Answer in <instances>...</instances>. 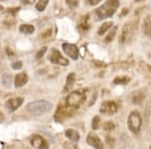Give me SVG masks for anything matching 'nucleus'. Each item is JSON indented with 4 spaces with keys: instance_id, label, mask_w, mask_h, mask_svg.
<instances>
[{
    "instance_id": "nucleus-23",
    "label": "nucleus",
    "mask_w": 151,
    "mask_h": 149,
    "mask_svg": "<svg viewBox=\"0 0 151 149\" xmlns=\"http://www.w3.org/2000/svg\"><path fill=\"white\" fill-rule=\"evenodd\" d=\"M130 81V79L127 77H118L114 80V84L115 85H126Z\"/></svg>"
},
{
    "instance_id": "nucleus-13",
    "label": "nucleus",
    "mask_w": 151,
    "mask_h": 149,
    "mask_svg": "<svg viewBox=\"0 0 151 149\" xmlns=\"http://www.w3.org/2000/svg\"><path fill=\"white\" fill-rule=\"evenodd\" d=\"M78 28L82 31H87L88 29L90 28V15L89 14L83 16V17L80 19L79 23H78Z\"/></svg>"
},
{
    "instance_id": "nucleus-10",
    "label": "nucleus",
    "mask_w": 151,
    "mask_h": 149,
    "mask_svg": "<svg viewBox=\"0 0 151 149\" xmlns=\"http://www.w3.org/2000/svg\"><path fill=\"white\" fill-rule=\"evenodd\" d=\"M30 144L35 148H47L48 144L40 135H32L30 137Z\"/></svg>"
},
{
    "instance_id": "nucleus-32",
    "label": "nucleus",
    "mask_w": 151,
    "mask_h": 149,
    "mask_svg": "<svg viewBox=\"0 0 151 149\" xmlns=\"http://www.w3.org/2000/svg\"><path fill=\"white\" fill-rule=\"evenodd\" d=\"M1 10H3V6H2L1 4H0V11H1Z\"/></svg>"
},
{
    "instance_id": "nucleus-2",
    "label": "nucleus",
    "mask_w": 151,
    "mask_h": 149,
    "mask_svg": "<svg viewBox=\"0 0 151 149\" xmlns=\"http://www.w3.org/2000/svg\"><path fill=\"white\" fill-rule=\"evenodd\" d=\"M52 108V105L50 102L47 101V100H38V101L31 102L26 105V110L28 112L35 115H41L47 113Z\"/></svg>"
},
{
    "instance_id": "nucleus-6",
    "label": "nucleus",
    "mask_w": 151,
    "mask_h": 149,
    "mask_svg": "<svg viewBox=\"0 0 151 149\" xmlns=\"http://www.w3.org/2000/svg\"><path fill=\"white\" fill-rule=\"evenodd\" d=\"M50 62L55 65H60V66H68L69 65V60L63 57V55L60 53V52H58V50H52L50 55Z\"/></svg>"
},
{
    "instance_id": "nucleus-4",
    "label": "nucleus",
    "mask_w": 151,
    "mask_h": 149,
    "mask_svg": "<svg viewBox=\"0 0 151 149\" xmlns=\"http://www.w3.org/2000/svg\"><path fill=\"white\" fill-rule=\"evenodd\" d=\"M127 123L129 130L133 133H138L141 129V125H142V119H141L139 112L134 111L129 115Z\"/></svg>"
},
{
    "instance_id": "nucleus-33",
    "label": "nucleus",
    "mask_w": 151,
    "mask_h": 149,
    "mask_svg": "<svg viewBox=\"0 0 151 149\" xmlns=\"http://www.w3.org/2000/svg\"><path fill=\"white\" fill-rule=\"evenodd\" d=\"M136 2H140V1H144V0H135Z\"/></svg>"
},
{
    "instance_id": "nucleus-1",
    "label": "nucleus",
    "mask_w": 151,
    "mask_h": 149,
    "mask_svg": "<svg viewBox=\"0 0 151 149\" xmlns=\"http://www.w3.org/2000/svg\"><path fill=\"white\" fill-rule=\"evenodd\" d=\"M119 5H120L119 0H107L103 5L97 8L96 16L98 20H102V19L111 17L112 15H114Z\"/></svg>"
},
{
    "instance_id": "nucleus-8",
    "label": "nucleus",
    "mask_w": 151,
    "mask_h": 149,
    "mask_svg": "<svg viewBox=\"0 0 151 149\" xmlns=\"http://www.w3.org/2000/svg\"><path fill=\"white\" fill-rule=\"evenodd\" d=\"M118 110L117 104L113 101H106L101 105L100 112L103 113L104 115H113L115 114Z\"/></svg>"
},
{
    "instance_id": "nucleus-30",
    "label": "nucleus",
    "mask_w": 151,
    "mask_h": 149,
    "mask_svg": "<svg viewBox=\"0 0 151 149\" xmlns=\"http://www.w3.org/2000/svg\"><path fill=\"white\" fill-rule=\"evenodd\" d=\"M35 0H21V3L24 5H31L32 3H35Z\"/></svg>"
},
{
    "instance_id": "nucleus-22",
    "label": "nucleus",
    "mask_w": 151,
    "mask_h": 149,
    "mask_svg": "<svg viewBox=\"0 0 151 149\" xmlns=\"http://www.w3.org/2000/svg\"><path fill=\"white\" fill-rule=\"evenodd\" d=\"M48 1H50V0H38V2L35 5L36 10H38L40 12L45 10V9L47 8V4H48Z\"/></svg>"
},
{
    "instance_id": "nucleus-21",
    "label": "nucleus",
    "mask_w": 151,
    "mask_h": 149,
    "mask_svg": "<svg viewBox=\"0 0 151 149\" xmlns=\"http://www.w3.org/2000/svg\"><path fill=\"white\" fill-rule=\"evenodd\" d=\"M117 30H118V27H117V26H113V27L110 29V32L108 33V35H107L106 38H105V42L106 43L111 42V41L114 40V37H115Z\"/></svg>"
},
{
    "instance_id": "nucleus-3",
    "label": "nucleus",
    "mask_w": 151,
    "mask_h": 149,
    "mask_svg": "<svg viewBox=\"0 0 151 149\" xmlns=\"http://www.w3.org/2000/svg\"><path fill=\"white\" fill-rule=\"evenodd\" d=\"M86 100V91L85 90H77L72 92L67 98V106L72 109L79 108Z\"/></svg>"
},
{
    "instance_id": "nucleus-26",
    "label": "nucleus",
    "mask_w": 151,
    "mask_h": 149,
    "mask_svg": "<svg viewBox=\"0 0 151 149\" xmlns=\"http://www.w3.org/2000/svg\"><path fill=\"white\" fill-rule=\"evenodd\" d=\"M65 3L70 8H75V7L79 5V0H65Z\"/></svg>"
},
{
    "instance_id": "nucleus-24",
    "label": "nucleus",
    "mask_w": 151,
    "mask_h": 149,
    "mask_svg": "<svg viewBox=\"0 0 151 149\" xmlns=\"http://www.w3.org/2000/svg\"><path fill=\"white\" fill-rule=\"evenodd\" d=\"M103 128H104V130H106V131H112L114 128H115V124H114L113 122L108 121L104 124Z\"/></svg>"
},
{
    "instance_id": "nucleus-25",
    "label": "nucleus",
    "mask_w": 151,
    "mask_h": 149,
    "mask_svg": "<svg viewBox=\"0 0 151 149\" xmlns=\"http://www.w3.org/2000/svg\"><path fill=\"white\" fill-rule=\"evenodd\" d=\"M100 127V118L98 116H95L94 119H93V122H92V128L94 130H97Z\"/></svg>"
},
{
    "instance_id": "nucleus-12",
    "label": "nucleus",
    "mask_w": 151,
    "mask_h": 149,
    "mask_svg": "<svg viewBox=\"0 0 151 149\" xmlns=\"http://www.w3.org/2000/svg\"><path fill=\"white\" fill-rule=\"evenodd\" d=\"M27 75L25 73H20V74H17L14 78V86L16 88H20L24 86V85L27 83Z\"/></svg>"
},
{
    "instance_id": "nucleus-7",
    "label": "nucleus",
    "mask_w": 151,
    "mask_h": 149,
    "mask_svg": "<svg viewBox=\"0 0 151 149\" xmlns=\"http://www.w3.org/2000/svg\"><path fill=\"white\" fill-rule=\"evenodd\" d=\"M62 48L65 55H69L72 60H78V58H79V48H77V45H72V43L65 42V43H63Z\"/></svg>"
},
{
    "instance_id": "nucleus-19",
    "label": "nucleus",
    "mask_w": 151,
    "mask_h": 149,
    "mask_svg": "<svg viewBox=\"0 0 151 149\" xmlns=\"http://www.w3.org/2000/svg\"><path fill=\"white\" fill-rule=\"evenodd\" d=\"M12 83V78L11 75L9 74H3L1 77V84L3 85V87L5 88H10Z\"/></svg>"
},
{
    "instance_id": "nucleus-18",
    "label": "nucleus",
    "mask_w": 151,
    "mask_h": 149,
    "mask_svg": "<svg viewBox=\"0 0 151 149\" xmlns=\"http://www.w3.org/2000/svg\"><path fill=\"white\" fill-rule=\"evenodd\" d=\"M19 31L25 35H31V33L35 32V26L31 25V24H21L19 26Z\"/></svg>"
},
{
    "instance_id": "nucleus-28",
    "label": "nucleus",
    "mask_w": 151,
    "mask_h": 149,
    "mask_svg": "<svg viewBox=\"0 0 151 149\" xmlns=\"http://www.w3.org/2000/svg\"><path fill=\"white\" fill-rule=\"evenodd\" d=\"M47 50V46H43V48H41V50H40V52L37 53V55H36V58H42V57H43V55H45Z\"/></svg>"
},
{
    "instance_id": "nucleus-9",
    "label": "nucleus",
    "mask_w": 151,
    "mask_h": 149,
    "mask_svg": "<svg viewBox=\"0 0 151 149\" xmlns=\"http://www.w3.org/2000/svg\"><path fill=\"white\" fill-rule=\"evenodd\" d=\"M23 103V98H14V99H10L5 103V108L8 110V112H14L15 110H17L19 107Z\"/></svg>"
},
{
    "instance_id": "nucleus-11",
    "label": "nucleus",
    "mask_w": 151,
    "mask_h": 149,
    "mask_svg": "<svg viewBox=\"0 0 151 149\" xmlns=\"http://www.w3.org/2000/svg\"><path fill=\"white\" fill-rule=\"evenodd\" d=\"M87 142L91 146H93L95 148H103V142L101 141V139L98 137V135L94 133H91L88 135L87 137Z\"/></svg>"
},
{
    "instance_id": "nucleus-5",
    "label": "nucleus",
    "mask_w": 151,
    "mask_h": 149,
    "mask_svg": "<svg viewBox=\"0 0 151 149\" xmlns=\"http://www.w3.org/2000/svg\"><path fill=\"white\" fill-rule=\"evenodd\" d=\"M133 33H134V26L131 25V23L125 24L122 29V32L120 35V37H119L120 43L124 45V43L129 42L131 40V38H132Z\"/></svg>"
},
{
    "instance_id": "nucleus-16",
    "label": "nucleus",
    "mask_w": 151,
    "mask_h": 149,
    "mask_svg": "<svg viewBox=\"0 0 151 149\" xmlns=\"http://www.w3.org/2000/svg\"><path fill=\"white\" fill-rule=\"evenodd\" d=\"M113 27V22L112 21H106L102 24L98 29V35H104L106 33V31H108L109 29H111Z\"/></svg>"
},
{
    "instance_id": "nucleus-35",
    "label": "nucleus",
    "mask_w": 151,
    "mask_h": 149,
    "mask_svg": "<svg viewBox=\"0 0 151 149\" xmlns=\"http://www.w3.org/2000/svg\"><path fill=\"white\" fill-rule=\"evenodd\" d=\"M0 50H1V45H0Z\"/></svg>"
},
{
    "instance_id": "nucleus-34",
    "label": "nucleus",
    "mask_w": 151,
    "mask_h": 149,
    "mask_svg": "<svg viewBox=\"0 0 151 149\" xmlns=\"http://www.w3.org/2000/svg\"><path fill=\"white\" fill-rule=\"evenodd\" d=\"M0 1H7V0H0Z\"/></svg>"
},
{
    "instance_id": "nucleus-17",
    "label": "nucleus",
    "mask_w": 151,
    "mask_h": 149,
    "mask_svg": "<svg viewBox=\"0 0 151 149\" xmlns=\"http://www.w3.org/2000/svg\"><path fill=\"white\" fill-rule=\"evenodd\" d=\"M143 31L146 35H151V15H148L143 22Z\"/></svg>"
},
{
    "instance_id": "nucleus-29",
    "label": "nucleus",
    "mask_w": 151,
    "mask_h": 149,
    "mask_svg": "<svg viewBox=\"0 0 151 149\" xmlns=\"http://www.w3.org/2000/svg\"><path fill=\"white\" fill-rule=\"evenodd\" d=\"M102 0H86V2L88 4H90V5H96V4L100 3Z\"/></svg>"
},
{
    "instance_id": "nucleus-14",
    "label": "nucleus",
    "mask_w": 151,
    "mask_h": 149,
    "mask_svg": "<svg viewBox=\"0 0 151 149\" xmlns=\"http://www.w3.org/2000/svg\"><path fill=\"white\" fill-rule=\"evenodd\" d=\"M75 82H76V74L75 73H70V74L68 76L67 81H65V86L64 91L65 92L70 91V90L74 87Z\"/></svg>"
},
{
    "instance_id": "nucleus-20",
    "label": "nucleus",
    "mask_w": 151,
    "mask_h": 149,
    "mask_svg": "<svg viewBox=\"0 0 151 149\" xmlns=\"http://www.w3.org/2000/svg\"><path fill=\"white\" fill-rule=\"evenodd\" d=\"M144 100V95L142 94L140 91H137L133 94L132 96V102L134 104H141Z\"/></svg>"
},
{
    "instance_id": "nucleus-15",
    "label": "nucleus",
    "mask_w": 151,
    "mask_h": 149,
    "mask_svg": "<svg viewBox=\"0 0 151 149\" xmlns=\"http://www.w3.org/2000/svg\"><path fill=\"white\" fill-rule=\"evenodd\" d=\"M65 136L67 138H69L70 141H74V142H77V141L80 140V134L79 132L75 129H68L65 131Z\"/></svg>"
},
{
    "instance_id": "nucleus-31",
    "label": "nucleus",
    "mask_w": 151,
    "mask_h": 149,
    "mask_svg": "<svg viewBox=\"0 0 151 149\" xmlns=\"http://www.w3.org/2000/svg\"><path fill=\"white\" fill-rule=\"evenodd\" d=\"M17 10H19V8H15V9H8V12H9V13H11V14H14V13H16V12H17Z\"/></svg>"
},
{
    "instance_id": "nucleus-36",
    "label": "nucleus",
    "mask_w": 151,
    "mask_h": 149,
    "mask_svg": "<svg viewBox=\"0 0 151 149\" xmlns=\"http://www.w3.org/2000/svg\"><path fill=\"white\" fill-rule=\"evenodd\" d=\"M150 148H151V145H150Z\"/></svg>"
},
{
    "instance_id": "nucleus-27",
    "label": "nucleus",
    "mask_w": 151,
    "mask_h": 149,
    "mask_svg": "<svg viewBox=\"0 0 151 149\" xmlns=\"http://www.w3.org/2000/svg\"><path fill=\"white\" fill-rule=\"evenodd\" d=\"M11 67H12V69H14V70H19V69L22 68V63L21 62H14V63H12Z\"/></svg>"
}]
</instances>
